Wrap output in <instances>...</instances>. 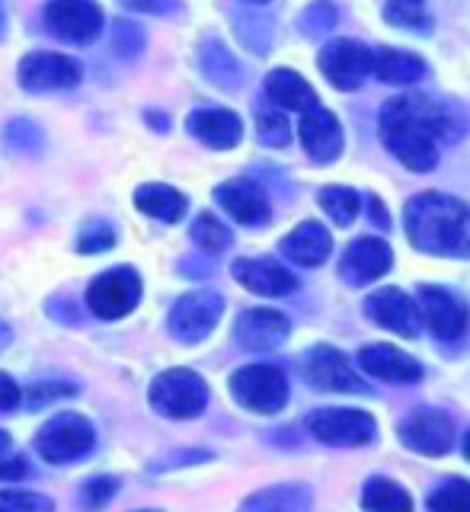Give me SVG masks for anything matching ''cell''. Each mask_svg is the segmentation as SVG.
<instances>
[{
  "mask_svg": "<svg viewBox=\"0 0 470 512\" xmlns=\"http://www.w3.org/2000/svg\"><path fill=\"white\" fill-rule=\"evenodd\" d=\"M407 237L432 256H470V208L442 192H423L407 202Z\"/></svg>",
  "mask_w": 470,
  "mask_h": 512,
  "instance_id": "cell-1",
  "label": "cell"
},
{
  "mask_svg": "<svg viewBox=\"0 0 470 512\" xmlns=\"http://www.w3.org/2000/svg\"><path fill=\"white\" fill-rule=\"evenodd\" d=\"M381 138L387 144V151H391L403 167H410L416 173L439 167V144H435V138L410 116L403 96H394V100L384 103Z\"/></svg>",
  "mask_w": 470,
  "mask_h": 512,
  "instance_id": "cell-2",
  "label": "cell"
},
{
  "mask_svg": "<svg viewBox=\"0 0 470 512\" xmlns=\"http://www.w3.org/2000/svg\"><path fill=\"white\" fill-rule=\"evenodd\" d=\"M151 404L170 420H196L208 404V384L192 368H170L154 378Z\"/></svg>",
  "mask_w": 470,
  "mask_h": 512,
  "instance_id": "cell-3",
  "label": "cell"
},
{
  "mask_svg": "<svg viewBox=\"0 0 470 512\" xmlns=\"http://www.w3.org/2000/svg\"><path fill=\"white\" fill-rule=\"evenodd\" d=\"M231 394L240 407L253 413H279L288 404V378L275 365H247L234 372Z\"/></svg>",
  "mask_w": 470,
  "mask_h": 512,
  "instance_id": "cell-4",
  "label": "cell"
},
{
  "mask_svg": "<svg viewBox=\"0 0 470 512\" xmlns=\"http://www.w3.org/2000/svg\"><path fill=\"white\" fill-rule=\"evenodd\" d=\"M96 442V432L90 420L80 413H58L55 420H48L36 436V452L52 464H71L84 458Z\"/></svg>",
  "mask_w": 470,
  "mask_h": 512,
  "instance_id": "cell-5",
  "label": "cell"
},
{
  "mask_svg": "<svg viewBox=\"0 0 470 512\" xmlns=\"http://www.w3.org/2000/svg\"><path fill=\"white\" fill-rule=\"evenodd\" d=\"M375 420L365 410H336V407H323L307 416V432L333 448H359L375 439Z\"/></svg>",
  "mask_w": 470,
  "mask_h": 512,
  "instance_id": "cell-6",
  "label": "cell"
},
{
  "mask_svg": "<svg viewBox=\"0 0 470 512\" xmlns=\"http://www.w3.org/2000/svg\"><path fill=\"white\" fill-rule=\"evenodd\" d=\"M141 301V279L135 269L119 266L96 276L87 288V308L103 320H119L132 314Z\"/></svg>",
  "mask_w": 470,
  "mask_h": 512,
  "instance_id": "cell-7",
  "label": "cell"
},
{
  "mask_svg": "<svg viewBox=\"0 0 470 512\" xmlns=\"http://www.w3.org/2000/svg\"><path fill=\"white\" fill-rule=\"evenodd\" d=\"M224 314V298L218 292H189L173 304L170 311V333L180 343H199L208 333L215 330V324Z\"/></svg>",
  "mask_w": 470,
  "mask_h": 512,
  "instance_id": "cell-8",
  "label": "cell"
},
{
  "mask_svg": "<svg viewBox=\"0 0 470 512\" xmlns=\"http://www.w3.org/2000/svg\"><path fill=\"white\" fill-rule=\"evenodd\" d=\"M45 23L58 39L71 45H87L100 36L103 10L96 0H48Z\"/></svg>",
  "mask_w": 470,
  "mask_h": 512,
  "instance_id": "cell-9",
  "label": "cell"
},
{
  "mask_svg": "<svg viewBox=\"0 0 470 512\" xmlns=\"http://www.w3.org/2000/svg\"><path fill=\"white\" fill-rule=\"evenodd\" d=\"M371 61H375V52H368L365 45L352 39H336L330 45H323V52L317 58L323 77L336 90H359L371 74Z\"/></svg>",
  "mask_w": 470,
  "mask_h": 512,
  "instance_id": "cell-10",
  "label": "cell"
},
{
  "mask_svg": "<svg viewBox=\"0 0 470 512\" xmlns=\"http://www.w3.org/2000/svg\"><path fill=\"white\" fill-rule=\"evenodd\" d=\"M400 442L419 455H445L455 442V423L451 416L435 407H419L400 423Z\"/></svg>",
  "mask_w": 470,
  "mask_h": 512,
  "instance_id": "cell-11",
  "label": "cell"
},
{
  "mask_svg": "<svg viewBox=\"0 0 470 512\" xmlns=\"http://www.w3.org/2000/svg\"><path fill=\"white\" fill-rule=\"evenodd\" d=\"M304 378L317 391L330 394H362L365 384L352 372L349 359L333 346H314L304 359Z\"/></svg>",
  "mask_w": 470,
  "mask_h": 512,
  "instance_id": "cell-12",
  "label": "cell"
},
{
  "mask_svg": "<svg viewBox=\"0 0 470 512\" xmlns=\"http://www.w3.org/2000/svg\"><path fill=\"white\" fill-rule=\"evenodd\" d=\"M419 317L426 320V327L439 336V340H461L470 327V311L451 292L435 285H423L416 295Z\"/></svg>",
  "mask_w": 470,
  "mask_h": 512,
  "instance_id": "cell-13",
  "label": "cell"
},
{
  "mask_svg": "<svg viewBox=\"0 0 470 512\" xmlns=\"http://www.w3.org/2000/svg\"><path fill=\"white\" fill-rule=\"evenodd\" d=\"M84 68L58 52H32L20 61V84L26 90H71L80 84Z\"/></svg>",
  "mask_w": 470,
  "mask_h": 512,
  "instance_id": "cell-14",
  "label": "cell"
},
{
  "mask_svg": "<svg viewBox=\"0 0 470 512\" xmlns=\"http://www.w3.org/2000/svg\"><path fill=\"white\" fill-rule=\"evenodd\" d=\"M391 266H394L391 244H384L381 237H359V240H352L349 250L343 253L339 276L349 285H365L371 279H381Z\"/></svg>",
  "mask_w": 470,
  "mask_h": 512,
  "instance_id": "cell-15",
  "label": "cell"
},
{
  "mask_svg": "<svg viewBox=\"0 0 470 512\" xmlns=\"http://www.w3.org/2000/svg\"><path fill=\"white\" fill-rule=\"evenodd\" d=\"M365 314L375 320L378 327L400 333V336H413L419 333V308L410 295H403L400 288H381V292L368 295L365 301Z\"/></svg>",
  "mask_w": 470,
  "mask_h": 512,
  "instance_id": "cell-16",
  "label": "cell"
},
{
  "mask_svg": "<svg viewBox=\"0 0 470 512\" xmlns=\"http://www.w3.org/2000/svg\"><path fill=\"white\" fill-rule=\"evenodd\" d=\"M403 103L435 141H458L467 135V112L458 103H435L429 96H403Z\"/></svg>",
  "mask_w": 470,
  "mask_h": 512,
  "instance_id": "cell-17",
  "label": "cell"
},
{
  "mask_svg": "<svg viewBox=\"0 0 470 512\" xmlns=\"http://www.w3.org/2000/svg\"><path fill=\"white\" fill-rule=\"evenodd\" d=\"M301 144L317 164H330L343 151V125L333 116L327 106L314 103L311 109H304L301 119Z\"/></svg>",
  "mask_w": 470,
  "mask_h": 512,
  "instance_id": "cell-18",
  "label": "cell"
},
{
  "mask_svg": "<svg viewBox=\"0 0 470 512\" xmlns=\"http://www.w3.org/2000/svg\"><path fill=\"white\" fill-rule=\"evenodd\" d=\"M231 272L243 288L266 298H282L298 288V279L291 276L288 266H282L279 260H269V256H263V260L259 256L256 260H237Z\"/></svg>",
  "mask_w": 470,
  "mask_h": 512,
  "instance_id": "cell-19",
  "label": "cell"
},
{
  "mask_svg": "<svg viewBox=\"0 0 470 512\" xmlns=\"http://www.w3.org/2000/svg\"><path fill=\"white\" fill-rule=\"evenodd\" d=\"M359 365L365 375L381 378V381H394V384H410V381L423 378V365H419L413 356H407V352H400L397 346H387V343L365 346L359 352Z\"/></svg>",
  "mask_w": 470,
  "mask_h": 512,
  "instance_id": "cell-20",
  "label": "cell"
},
{
  "mask_svg": "<svg viewBox=\"0 0 470 512\" xmlns=\"http://www.w3.org/2000/svg\"><path fill=\"white\" fill-rule=\"evenodd\" d=\"M218 205L237 224H266L269 221V199L259 183L253 180H231L215 189Z\"/></svg>",
  "mask_w": 470,
  "mask_h": 512,
  "instance_id": "cell-21",
  "label": "cell"
},
{
  "mask_svg": "<svg viewBox=\"0 0 470 512\" xmlns=\"http://www.w3.org/2000/svg\"><path fill=\"white\" fill-rule=\"evenodd\" d=\"M288 317L279 311H269V308H253V311H243L237 320V340L247 346L250 352H269L275 346L285 343L288 336Z\"/></svg>",
  "mask_w": 470,
  "mask_h": 512,
  "instance_id": "cell-22",
  "label": "cell"
},
{
  "mask_svg": "<svg viewBox=\"0 0 470 512\" xmlns=\"http://www.w3.org/2000/svg\"><path fill=\"white\" fill-rule=\"evenodd\" d=\"M186 128L202 144H208V148H215V151H231L243 138L240 116L231 109H196L186 119Z\"/></svg>",
  "mask_w": 470,
  "mask_h": 512,
  "instance_id": "cell-23",
  "label": "cell"
},
{
  "mask_svg": "<svg viewBox=\"0 0 470 512\" xmlns=\"http://www.w3.org/2000/svg\"><path fill=\"white\" fill-rule=\"evenodd\" d=\"M279 250H282L285 260H291L295 266H320L333 250V237L323 224L304 221L282 240Z\"/></svg>",
  "mask_w": 470,
  "mask_h": 512,
  "instance_id": "cell-24",
  "label": "cell"
},
{
  "mask_svg": "<svg viewBox=\"0 0 470 512\" xmlns=\"http://www.w3.org/2000/svg\"><path fill=\"white\" fill-rule=\"evenodd\" d=\"M371 74L384 84L407 87L426 77V61L413 52H403V48H378L375 61H371Z\"/></svg>",
  "mask_w": 470,
  "mask_h": 512,
  "instance_id": "cell-25",
  "label": "cell"
},
{
  "mask_svg": "<svg viewBox=\"0 0 470 512\" xmlns=\"http://www.w3.org/2000/svg\"><path fill=\"white\" fill-rule=\"evenodd\" d=\"M266 96L269 100L279 106V109H288V112H304V109H311L317 103V93L314 87L307 84V80L295 71H272L266 77Z\"/></svg>",
  "mask_w": 470,
  "mask_h": 512,
  "instance_id": "cell-26",
  "label": "cell"
},
{
  "mask_svg": "<svg viewBox=\"0 0 470 512\" xmlns=\"http://www.w3.org/2000/svg\"><path fill=\"white\" fill-rule=\"evenodd\" d=\"M135 205L141 208L144 215H151L157 221H180L186 215V199L183 192H176L167 183H144L135 189Z\"/></svg>",
  "mask_w": 470,
  "mask_h": 512,
  "instance_id": "cell-27",
  "label": "cell"
},
{
  "mask_svg": "<svg viewBox=\"0 0 470 512\" xmlns=\"http://www.w3.org/2000/svg\"><path fill=\"white\" fill-rule=\"evenodd\" d=\"M199 61H202L205 77L212 80L215 87H221V90H234V87L243 84V68H240L237 58H234L218 39H205V42H202Z\"/></svg>",
  "mask_w": 470,
  "mask_h": 512,
  "instance_id": "cell-28",
  "label": "cell"
},
{
  "mask_svg": "<svg viewBox=\"0 0 470 512\" xmlns=\"http://www.w3.org/2000/svg\"><path fill=\"white\" fill-rule=\"evenodd\" d=\"M365 512H413L410 493L387 477H371L362 493Z\"/></svg>",
  "mask_w": 470,
  "mask_h": 512,
  "instance_id": "cell-29",
  "label": "cell"
},
{
  "mask_svg": "<svg viewBox=\"0 0 470 512\" xmlns=\"http://www.w3.org/2000/svg\"><path fill=\"white\" fill-rule=\"evenodd\" d=\"M311 509V493L304 487H275L266 493H256L253 500L243 503L240 512H307Z\"/></svg>",
  "mask_w": 470,
  "mask_h": 512,
  "instance_id": "cell-30",
  "label": "cell"
},
{
  "mask_svg": "<svg viewBox=\"0 0 470 512\" xmlns=\"http://www.w3.org/2000/svg\"><path fill=\"white\" fill-rule=\"evenodd\" d=\"M234 29H237L240 42L247 45L250 52L266 55L269 48H272L275 29H272V20H266V16H259V13H237L234 16Z\"/></svg>",
  "mask_w": 470,
  "mask_h": 512,
  "instance_id": "cell-31",
  "label": "cell"
},
{
  "mask_svg": "<svg viewBox=\"0 0 470 512\" xmlns=\"http://www.w3.org/2000/svg\"><path fill=\"white\" fill-rule=\"evenodd\" d=\"M320 205H323V212H327L336 224H352L355 215H359V208H362V199L355 196V192L349 186H327L320 192Z\"/></svg>",
  "mask_w": 470,
  "mask_h": 512,
  "instance_id": "cell-32",
  "label": "cell"
},
{
  "mask_svg": "<svg viewBox=\"0 0 470 512\" xmlns=\"http://www.w3.org/2000/svg\"><path fill=\"white\" fill-rule=\"evenodd\" d=\"M384 20L391 23V26H397V29H419V32H429L426 0H387Z\"/></svg>",
  "mask_w": 470,
  "mask_h": 512,
  "instance_id": "cell-33",
  "label": "cell"
},
{
  "mask_svg": "<svg viewBox=\"0 0 470 512\" xmlns=\"http://www.w3.org/2000/svg\"><path fill=\"white\" fill-rule=\"evenodd\" d=\"M192 240L199 244V250L215 256V253H224L234 244V234L224 228L215 215H199L196 224H192Z\"/></svg>",
  "mask_w": 470,
  "mask_h": 512,
  "instance_id": "cell-34",
  "label": "cell"
},
{
  "mask_svg": "<svg viewBox=\"0 0 470 512\" xmlns=\"http://www.w3.org/2000/svg\"><path fill=\"white\" fill-rule=\"evenodd\" d=\"M432 512H470V484L467 480H445V484L429 496Z\"/></svg>",
  "mask_w": 470,
  "mask_h": 512,
  "instance_id": "cell-35",
  "label": "cell"
},
{
  "mask_svg": "<svg viewBox=\"0 0 470 512\" xmlns=\"http://www.w3.org/2000/svg\"><path fill=\"white\" fill-rule=\"evenodd\" d=\"M256 135L263 144L269 148H285L291 141V128H288V119L282 112H272V109H259L256 112Z\"/></svg>",
  "mask_w": 470,
  "mask_h": 512,
  "instance_id": "cell-36",
  "label": "cell"
},
{
  "mask_svg": "<svg viewBox=\"0 0 470 512\" xmlns=\"http://www.w3.org/2000/svg\"><path fill=\"white\" fill-rule=\"evenodd\" d=\"M109 42H112V52H116V58H138L144 52V32H141V26L128 23V20L112 23Z\"/></svg>",
  "mask_w": 470,
  "mask_h": 512,
  "instance_id": "cell-37",
  "label": "cell"
},
{
  "mask_svg": "<svg viewBox=\"0 0 470 512\" xmlns=\"http://www.w3.org/2000/svg\"><path fill=\"white\" fill-rule=\"evenodd\" d=\"M298 26L304 36H323V32H330L336 26V7L330 0H314V4L301 13Z\"/></svg>",
  "mask_w": 470,
  "mask_h": 512,
  "instance_id": "cell-38",
  "label": "cell"
},
{
  "mask_svg": "<svg viewBox=\"0 0 470 512\" xmlns=\"http://www.w3.org/2000/svg\"><path fill=\"white\" fill-rule=\"evenodd\" d=\"M0 512H52V500L39 493L0 490Z\"/></svg>",
  "mask_w": 470,
  "mask_h": 512,
  "instance_id": "cell-39",
  "label": "cell"
},
{
  "mask_svg": "<svg viewBox=\"0 0 470 512\" xmlns=\"http://www.w3.org/2000/svg\"><path fill=\"white\" fill-rule=\"evenodd\" d=\"M116 487L119 484L112 477H93L90 484H84V490H80V503L90 512H100L103 506H109L112 496H116Z\"/></svg>",
  "mask_w": 470,
  "mask_h": 512,
  "instance_id": "cell-40",
  "label": "cell"
},
{
  "mask_svg": "<svg viewBox=\"0 0 470 512\" xmlns=\"http://www.w3.org/2000/svg\"><path fill=\"white\" fill-rule=\"evenodd\" d=\"M7 141L13 144V148H20V151H26V154H32V151H39L42 148V135L36 132V125H29V122H13L10 128H7Z\"/></svg>",
  "mask_w": 470,
  "mask_h": 512,
  "instance_id": "cell-41",
  "label": "cell"
},
{
  "mask_svg": "<svg viewBox=\"0 0 470 512\" xmlns=\"http://www.w3.org/2000/svg\"><path fill=\"white\" fill-rule=\"evenodd\" d=\"M112 244H116V234H112V228H103V224H100V228H90V231L80 234L77 250L80 253H103Z\"/></svg>",
  "mask_w": 470,
  "mask_h": 512,
  "instance_id": "cell-42",
  "label": "cell"
},
{
  "mask_svg": "<svg viewBox=\"0 0 470 512\" xmlns=\"http://www.w3.org/2000/svg\"><path fill=\"white\" fill-rule=\"evenodd\" d=\"M71 394H77V388H71V384L42 381V384H32L29 404H32V407H42V404H48V400H55V397H71Z\"/></svg>",
  "mask_w": 470,
  "mask_h": 512,
  "instance_id": "cell-43",
  "label": "cell"
},
{
  "mask_svg": "<svg viewBox=\"0 0 470 512\" xmlns=\"http://www.w3.org/2000/svg\"><path fill=\"white\" fill-rule=\"evenodd\" d=\"M16 404H20V388H16V381L10 375L0 372V410L10 413L16 410Z\"/></svg>",
  "mask_w": 470,
  "mask_h": 512,
  "instance_id": "cell-44",
  "label": "cell"
},
{
  "mask_svg": "<svg viewBox=\"0 0 470 512\" xmlns=\"http://www.w3.org/2000/svg\"><path fill=\"white\" fill-rule=\"evenodd\" d=\"M125 7H132V10H144V13H173L176 7V0H122Z\"/></svg>",
  "mask_w": 470,
  "mask_h": 512,
  "instance_id": "cell-45",
  "label": "cell"
},
{
  "mask_svg": "<svg viewBox=\"0 0 470 512\" xmlns=\"http://www.w3.org/2000/svg\"><path fill=\"white\" fill-rule=\"evenodd\" d=\"M29 474L26 458H10L7 464H0V480H20Z\"/></svg>",
  "mask_w": 470,
  "mask_h": 512,
  "instance_id": "cell-46",
  "label": "cell"
},
{
  "mask_svg": "<svg viewBox=\"0 0 470 512\" xmlns=\"http://www.w3.org/2000/svg\"><path fill=\"white\" fill-rule=\"evenodd\" d=\"M368 212H371V218H375L378 228H391V218L384 215V205L378 196H368Z\"/></svg>",
  "mask_w": 470,
  "mask_h": 512,
  "instance_id": "cell-47",
  "label": "cell"
},
{
  "mask_svg": "<svg viewBox=\"0 0 470 512\" xmlns=\"http://www.w3.org/2000/svg\"><path fill=\"white\" fill-rule=\"evenodd\" d=\"M7 36V10H4V0H0V39Z\"/></svg>",
  "mask_w": 470,
  "mask_h": 512,
  "instance_id": "cell-48",
  "label": "cell"
},
{
  "mask_svg": "<svg viewBox=\"0 0 470 512\" xmlns=\"http://www.w3.org/2000/svg\"><path fill=\"white\" fill-rule=\"evenodd\" d=\"M7 448H10V436L4 429H0V455H7Z\"/></svg>",
  "mask_w": 470,
  "mask_h": 512,
  "instance_id": "cell-49",
  "label": "cell"
},
{
  "mask_svg": "<svg viewBox=\"0 0 470 512\" xmlns=\"http://www.w3.org/2000/svg\"><path fill=\"white\" fill-rule=\"evenodd\" d=\"M151 122L160 125V132H167V116H157V112H151Z\"/></svg>",
  "mask_w": 470,
  "mask_h": 512,
  "instance_id": "cell-50",
  "label": "cell"
},
{
  "mask_svg": "<svg viewBox=\"0 0 470 512\" xmlns=\"http://www.w3.org/2000/svg\"><path fill=\"white\" fill-rule=\"evenodd\" d=\"M7 340H10V333H7V327H4V324H0V346H4Z\"/></svg>",
  "mask_w": 470,
  "mask_h": 512,
  "instance_id": "cell-51",
  "label": "cell"
},
{
  "mask_svg": "<svg viewBox=\"0 0 470 512\" xmlns=\"http://www.w3.org/2000/svg\"><path fill=\"white\" fill-rule=\"evenodd\" d=\"M464 455L470 458V432H467V436H464Z\"/></svg>",
  "mask_w": 470,
  "mask_h": 512,
  "instance_id": "cell-52",
  "label": "cell"
},
{
  "mask_svg": "<svg viewBox=\"0 0 470 512\" xmlns=\"http://www.w3.org/2000/svg\"><path fill=\"white\" fill-rule=\"evenodd\" d=\"M247 4H266V0H247Z\"/></svg>",
  "mask_w": 470,
  "mask_h": 512,
  "instance_id": "cell-53",
  "label": "cell"
},
{
  "mask_svg": "<svg viewBox=\"0 0 470 512\" xmlns=\"http://www.w3.org/2000/svg\"><path fill=\"white\" fill-rule=\"evenodd\" d=\"M141 512H157V509H141Z\"/></svg>",
  "mask_w": 470,
  "mask_h": 512,
  "instance_id": "cell-54",
  "label": "cell"
}]
</instances>
